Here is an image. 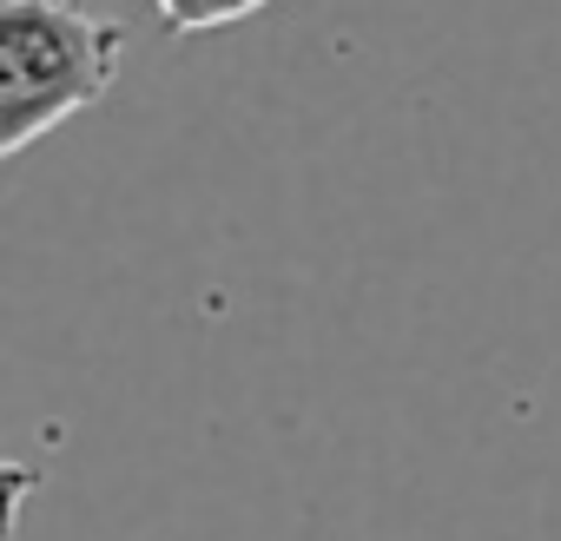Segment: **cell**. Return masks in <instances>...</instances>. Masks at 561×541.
<instances>
[{
  "mask_svg": "<svg viewBox=\"0 0 561 541\" xmlns=\"http://www.w3.org/2000/svg\"><path fill=\"white\" fill-rule=\"evenodd\" d=\"M152 8L172 34H211V27H238V21L264 14L271 0H152Z\"/></svg>",
  "mask_w": 561,
  "mask_h": 541,
  "instance_id": "7a4b0ae2",
  "label": "cell"
},
{
  "mask_svg": "<svg viewBox=\"0 0 561 541\" xmlns=\"http://www.w3.org/2000/svg\"><path fill=\"white\" fill-rule=\"evenodd\" d=\"M126 67V21L87 0H8L0 8V159L100 106Z\"/></svg>",
  "mask_w": 561,
  "mask_h": 541,
  "instance_id": "6da1fadb",
  "label": "cell"
}]
</instances>
